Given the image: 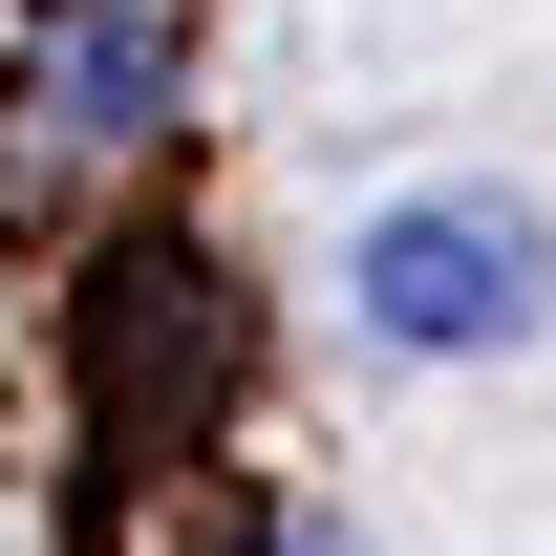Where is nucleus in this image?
<instances>
[{
  "mask_svg": "<svg viewBox=\"0 0 556 556\" xmlns=\"http://www.w3.org/2000/svg\"><path fill=\"white\" fill-rule=\"evenodd\" d=\"M535 278H556V236H535L514 193H407V214H364L343 300H364V343L471 364V343H514V321H535Z\"/></svg>",
  "mask_w": 556,
  "mask_h": 556,
  "instance_id": "nucleus-1",
  "label": "nucleus"
},
{
  "mask_svg": "<svg viewBox=\"0 0 556 556\" xmlns=\"http://www.w3.org/2000/svg\"><path fill=\"white\" fill-rule=\"evenodd\" d=\"M150 86H172V22H150V0H65V22H43V65H22V108H43L65 150H129Z\"/></svg>",
  "mask_w": 556,
  "mask_h": 556,
  "instance_id": "nucleus-2",
  "label": "nucleus"
}]
</instances>
